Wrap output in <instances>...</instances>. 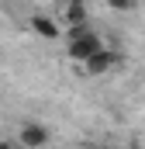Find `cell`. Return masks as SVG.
Returning a JSON list of instances; mask_svg holds the SVG:
<instances>
[{"label": "cell", "instance_id": "cell-1", "mask_svg": "<svg viewBox=\"0 0 145 149\" xmlns=\"http://www.w3.org/2000/svg\"><path fill=\"white\" fill-rule=\"evenodd\" d=\"M104 49V42H100V35L90 28V24H76V28H69V42H66V56H69L72 63H86L90 56H97Z\"/></svg>", "mask_w": 145, "mask_h": 149}, {"label": "cell", "instance_id": "cell-2", "mask_svg": "<svg viewBox=\"0 0 145 149\" xmlns=\"http://www.w3.org/2000/svg\"><path fill=\"white\" fill-rule=\"evenodd\" d=\"M48 139H52V132H48L41 121H24V125L17 128V142L24 149H45Z\"/></svg>", "mask_w": 145, "mask_h": 149}, {"label": "cell", "instance_id": "cell-3", "mask_svg": "<svg viewBox=\"0 0 145 149\" xmlns=\"http://www.w3.org/2000/svg\"><path fill=\"white\" fill-rule=\"evenodd\" d=\"M114 63H117V52L104 45V49H100L97 56H90V59L83 63V70H86V73H90V76H104V73H107V70H110V66H114Z\"/></svg>", "mask_w": 145, "mask_h": 149}, {"label": "cell", "instance_id": "cell-4", "mask_svg": "<svg viewBox=\"0 0 145 149\" xmlns=\"http://www.w3.org/2000/svg\"><path fill=\"white\" fill-rule=\"evenodd\" d=\"M62 21H66V28H76V24H90V10H86V0H66V7H62Z\"/></svg>", "mask_w": 145, "mask_h": 149}, {"label": "cell", "instance_id": "cell-5", "mask_svg": "<svg viewBox=\"0 0 145 149\" xmlns=\"http://www.w3.org/2000/svg\"><path fill=\"white\" fill-rule=\"evenodd\" d=\"M31 31L38 38H59V21L48 17V14H35L31 17Z\"/></svg>", "mask_w": 145, "mask_h": 149}, {"label": "cell", "instance_id": "cell-6", "mask_svg": "<svg viewBox=\"0 0 145 149\" xmlns=\"http://www.w3.org/2000/svg\"><path fill=\"white\" fill-rule=\"evenodd\" d=\"M107 7H110V10H131L135 0H107Z\"/></svg>", "mask_w": 145, "mask_h": 149}]
</instances>
